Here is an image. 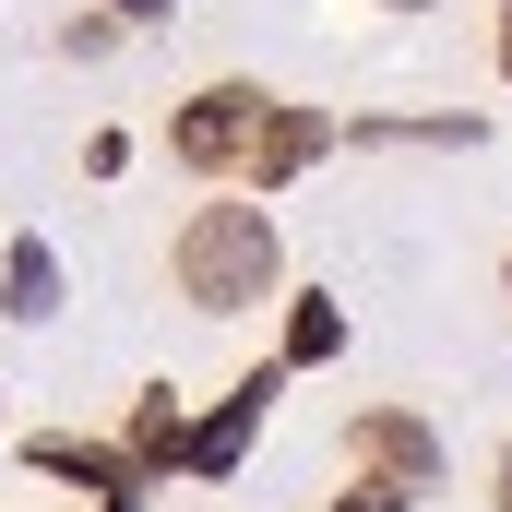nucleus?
Returning a JSON list of instances; mask_svg holds the SVG:
<instances>
[{"instance_id":"obj_1","label":"nucleus","mask_w":512,"mask_h":512,"mask_svg":"<svg viewBox=\"0 0 512 512\" xmlns=\"http://www.w3.org/2000/svg\"><path fill=\"white\" fill-rule=\"evenodd\" d=\"M167 286H179L203 322L274 310V298H286V227H274V203H251V191L191 203V215L167 227Z\"/></svg>"},{"instance_id":"obj_2","label":"nucleus","mask_w":512,"mask_h":512,"mask_svg":"<svg viewBox=\"0 0 512 512\" xmlns=\"http://www.w3.org/2000/svg\"><path fill=\"white\" fill-rule=\"evenodd\" d=\"M262 96L251 72H215V84H191L179 108H167V167L179 179H203V191H227L239 167H251V143H262Z\"/></svg>"},{"instance_id":"obj_3","label":"nucleus","mask_w":512,"mask_h":512,"mask_svg":"<svg viewBox=\"0 0 512 512\" xmlns=\"http://www.w3.org/2000/svg\"><path fill=\"white\" fill-rule=\"evenodd\" d=\"M346 465H358L370 489H393V501H429V489L453 477V441H441L417 405H358V417H346Z\"/></svg>"},{"instance_id":"obj_4","label":"nucleus","mask_w":512,"mask_h":512,"mask_svg":"<svg viewBox=\"0 0 512 512\" xmlns=\"http://www.w3.org/2000/svg\"><path fill=\"white\" fill-rule=\"evenodd\" d=\"M274 405H286V370H274V358H262V370H239V382H227L203 417H191V441H179V477H191V489H227V477L251 465V441L274 429Z\"/></svg>"},{"instance_id":"obj_5","label":"nucleus","mask_w":512,"mask_h":512,"mask_svg":"<svg viewBox=\"0 0 512 512\" xmlns=\"http://www.w3.org/2000/svg\"><path fill=\"white\" fill-rule=\"evenodd\" d=\"M334 143H346V120H334V108H310V96H274V108H262V143H251V167H239V191H251V203L298 191V179H310V167H322Z\"/></svg>"},{"instance_id":"obj_6","label":"nucleus","mask_w":512,"mask_h":512,"mask_svg":"<svg viewBox=\"0 0 512 512\" xmlns=\"http://www.w3.org/2000/svg\"><path fill=\"white\" fill-rule=\"evenodd\" d=\"M24 465H36V477H60V489H84L96 512H108V501H155V489H143V465H131L120 441H96V429H36V441H24Z\"/></svg>"},{"instance_id":"obj_7","label":"nucleus","mask_w":512,"mask_h":512,"mask_svg":"<svg viewBox=\"0 0 512 512\" xmlns=\"http://www.w3.org/2000/svg\"><path fill=\"white\" fill-rule=\"evenodd\" d=\"M274 310H286V334H274V370H286V382H298V370H334V358H346V334H358L334 286H286Z\"/></svg>"},{"instance_id":"obj_8","label":"nucleus","mask_w":512,"mask_h":512,"mask_svg":"<svg viewBox=\"0 0 512 512\" xmlns=\"http://www.w3.org/2000/svg\"><path fill=\"white\" fill-rule=\"evenodd\" d=\"M346 143H358V155H382V143L465 155V143H489V120H477V108H358V120H346Z\"/></svg>"},{"instance_id":"obj_9","label":"nucleus","mask_w":512,"mask_h":512,"mask_svg":"<svg viewBox=\"0 0 512 512\" xmlns=\"http://www.w3.org/2000/svg\"><path fill=\"white\" fill-rule=\"evenodd\" d=\"M60 298H72V262H60V239H36V227H24V239L0 251V322H24V334H36V322H60Z\"/></svg>"},{"instance_id":"obj_10","label":"nucleus","mask_w":512,"mask_h":512,"mask_svg":"<svg viewBox=\"0 0 512 512\" xmlns=\"http://www.w3.org/2000/svg\"><path fill=\"white\" fill-rule=\"evenodd\" d=\"M179 441H191V405H179V382H143L120 417V453L143 465V489H167L179 477Z\"/></svg>"},{"instance_id":"obj_11","label":"nucleus","mask_w":512,"mask_h":512,"mask_svg":"<svg viewBox=\"0 0 512 512\" xmlns=\"http://www.w3.org/2000/svg\"><path fill=\"white\" fill-rule=\"evenodd\" d=\"M108 48H120L108 12H72V24H60V60H108Z\"/></svg>"},{"instance_id":"obj_12","label":"nucleus","mask_w":512,"mask_h":512,"mask_svg":"<svg viewBox=\"0 0 512 512\" xmlns=\"http://www.w3.org/2000/svg\"><path fill=\"white\" fill-rule=\"evenodd\" d=\"M96 12H108L120 36H155V24H179V0H96Z\"/></svg>"},{"instance_id":"obj_13","label":"nucleus","mask_w":512,"mask_h":512,"mask_svg":"<svg viewBox=\"0 0 512 512\" xmlns=\"http://www.w3.org/2000/svg\"><path fill=\"white\" fill-rule=\"evenodd\" d=\"M322 512H417V501H393V489H370V477H358V489H334Z\"/></svg>"},{"instance_id":"obj_14","label":"nucleus","mask_w":512,"mask_h":512,"mask_svg":"<svg viewBox=\"0 0 512 512\" xmlns=\"http://www.w3.org/2000/svg\"><path fill=\"white\" fill-rule=\"evenodd\" d=\"M489 512H512V441H501V465H489Z\"/></svg>"},{"instance_id":"obj_15","label":"nucleus","mask_w":512,"mask_h":512,"mask_svg":"<svg viewBox=\"0 0 512 512\" xmlns=\"http://www.w3.org/2000/svg\"><path fill=\"white\" fill-rule=\"evenodd\" d=\"M489 60H501V84H512V0H501V36H489Z\"/></svg>"},{"instance_id":"obj_16","label":"nucleus","mask_w":512,"mask_h":512,"mask_svg":"<svg viewBox=\"0 0 512 512\" xmlns=\"http://www.w3.org/2000/svg\"><path fill=\"white\" fill-rule=\"evenodd\" d=\"M382 12H441V0H382Z\"/></svg>"},{"instance_id":"obj_17","label":"nucleus","mask_w":512,"mask_h":512,"mask_svg":"<svg viewBox=\"0 0 512 512\" xmlns=\"http://www.w3.org/2000/svg\"><path fill=\"white\" fill-rule=\"evenodd\" d=\"M108 512H155V501H108Z\"/></svg>"},{"instance_id":"obj_18","label":"nucleus","mask_w":512,"mask_h":512,"mask_svg":"<svg viewBox=\"0 0 512 512\" xmlns=\"http://www.w3.org/2000/svg\"><path fill=\"white\" fill-rule=\"evenodd\" d=\"M501 298H512V251H501Z\"/></svg>"}]
</instances>
